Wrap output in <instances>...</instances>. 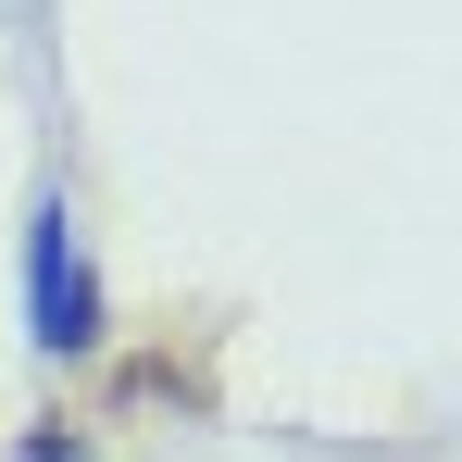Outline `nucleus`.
I'll return each mask as SVG.
<instances>
[{"mask_svg":"<svg viewBox=\"0 0 462 462\" xmlns=\"http://www.w3.org/2000/svg\"><path fill=\"white\" fill-rule=\"evenodd\" d=\"M25 337H38V363H88L113 337V300H100V263H88V226L63 188L25 200Z\"/></svg>","mask_w":462,"mask_h":462,"instance_id":"f257e3e1","label":"nucleus"},{"mask_svg":"<svg viewBox=\"0 0 462 462\" xmlns=\"http://www.w3.org/2000/svg\"><path fill=\"white\" fill-rule=\"evenodd\" d=\"M13 462H88V438H76V425H25V450H13Z\"/></svg>","mask_w":462,"mask_h":462,"instance_id":"f03ea898","label":"nucleus"}]
</instances>
